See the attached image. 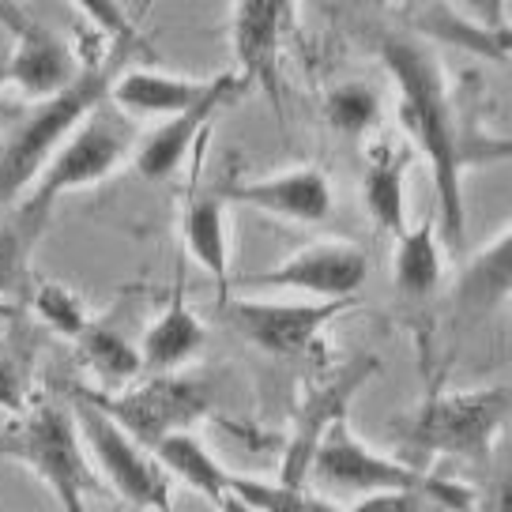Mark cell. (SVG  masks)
<instances>
[{
  "label": "cell",
  "mask_w": 512,
  "mask_h": 512,
  "mask_svg": "<svg viewBox=\"0 0 512 512\" xmlns=\"http://www.w3.org/2000/svg\"><path fill=\"white\" fill-rule=\"evenodd\" d=\"M27 407H31V392H27L23 369H19L12 358L0 354V411H8V415L19 418Z\"/></svg>",
  "instance_id": "28"
},
{
  "label": "cell",
  "mask_w": 512,
  "mask_h": 512,
  "mask_svg": "<svg viewBox=\"0 0 512 512\" xmlns=\"http://www.w3.org/2000/svg\"><path fill=\"white\" fill-rule=\"evenodd\" d=\"M8 83V57H0V87Z\"/></svg>",
  "instance_id": "31"
},
{
  "label": "cell",
  "mask_w": 512,
  "mask_h": 512,
  "mask_svg": "<svg viewBox=\"0 0 512 512\" xmlns=\"http://www.w3.org/2000/svg\"><path fill=\"white\" fill-rule=\"evenodd\" d=\"M151 456L159 460V467L166 475H177V479L185 482V486H192L200 497H208L215 509L230 497V475H234V471H226L192 433L166 437Z\"/></svg>",
  "instance_id": "19"
},
{
  "label": "cell",
  "mask_w": 512,
  "mask_h": 512,
  "mask_svg": "<svg viewBox=\"0 0 512 512\" xmlns=\"http://www.w3.org/2000/svg\"><path fill=\"white\" fill-rule=\"evenodd\" d=\"M369 275L366 253L351 241H317L302 253L287 256L272 272L249 275V287H290L313 294L320 302H354Z\"/></svg>",
  "instance_id": "12"
},
{
  "label": "cell",
  "mask_w": 512,
  "mask_h": 512,
  "mask_svg": "<svg viewBox=\"0 0 512 512\" xmlns=\"http://www.w3.org/2000/svg\"><path fill=\"white\" fill-rule=\"evenodd\" d=\"M422 497L415 494H369L347 512H422Z\"/></svg>",
  "instance_id": "29"
},
{
  "label": "cell",
  "mask_w": 512,
  "mask_h": 512,
  "mask_svg": "<svg viewBox=\"0 0 512 512\" xmlns=\"http://www.w3.org/2000/svg\"><path fill=\"white\" fill-rule=\"evenodd\" d=\"M230 328L272 358H298L320 336V328L351 302H253V298H226Z\"/></svg>",
  "instance_id": "10"
},
{
  "label": "cell",
  "mask_w": 512,
  "mask_h": 512,
  "mask_svg": "<svg viewBox=\"0 0 512 512\" xmlns=\"http://www.w3.org/2000/svg\"><path fill=\"white\" fill-rule=\"evenodd\" d=\"M512 283V234L501 230L479 256H471L464 279H460V298L479 309H494Z\"/></svg>",
  "instance_id": "23"
},
{
  "label": "cell",
  "mask_w": 512,
  "mask_h": 512,
  "mask_svg": "<svg viewBox=\"0 0 512 512\" xmlns=\"http://www.w3.org/2000/svg\"><path fill=\"white\" fill-rule=\"evenodd\" d=\"M324 121L339 136H362L377 121V91L366 83H339L324 98Z\"/></svg>",
  "instance_id": "25"
},
{
  "label": "cell",
  "mask_w": 512,
  "mask_h": 512,
  "mask_svg": "<svg viewBox=\"0 0 512 512\" xmlns=\"http://www.w3.org/2000/svg\"><path fill=\"white\" fill-rule=\"evenodd\" d=\"M181 234H185V249L189 256L215 275V283L230 287V241H226V200L219 189H189L185 200V215H181Z\"/></svg>",
  "instance_id": "17"
},
{
  "label": "cell",
  "mask_w": 512,
  "mask_h": 512,
  "mask_svg": "<svg viewBox=\"0 0 512 512\" xmlns=\"http://www.w3.org/2000/svg\"><path fill=\"white\" fill-rule=\"evenodd\" d=\"M219 196L226 204H249L294 223H324L332 211V185L320 170H283L272 177L226 181Z\"/></svg>",
  "instance_id": "15"
},
{
  "label": "cell",
  "mask_w": 512,
  "mask_h": 512,
  "mask_svg": "<svg viewBox=\"0 0 512 512\" xmlns=\"http://www.w3.org/2000/svg\"><path fill=\"white\" fill-rule=\"evenodd\" d=\"M211 80H189V76H166L151 68H128L110 87V98L121 113L132 117H177L208 95Z\"/></svg>",
  "instance_id": "16"
},
{
  "label": "cell",
  "mask_w": 512,
  "mask_h": 512,
  "mask_svg": "<svg viewBox=\"0 0 512 512\" xmlns=\"http://www.w3.org/2000/svg\"><path fill=\"white\" fill-rule=\"evenodd\" d=\"M0 456L31 467L46 482L49 494L57 497L61 512H87V490L95 486V479L68 400H34L8 430H0Z\"/></svg>",
  "instance_id": "4"
},
{
  "label": "cell",
  "mask_w": 512,
  "mask_h": 512,
  "mask_svg": "<svg viewBox=\"0 0 512 512\" xmlns=\"http://www.w3.org/2000/svg\"><path fill=\"white\" fill-rule=\"evenodd\" d=\"M392 279L403 298H430L441 283V241H437V223L422 219L411 230L396 238V260H392Z\"/></svg>",
  "instance_id": "20"
},
{
  "label": "cell",
  "mask_w": 512,
  "mask_h": 512,
  "mask_svg": "<svg viewBox=\"0 0 512 512\" xmlns=\"http://www.w3.org/2000/svg\"><path fill=\"white\" fill-rule=\"evenodd\" d=\"M309 479L328 494H415L422 501H437L448 512H471L475 494L452 479H441L426 467H411L403 460H388L358 437L347 422H336L324 433L313 452Z\"/></svg>",
  "instance_id": "3"
},
{
  "label": "cell",
  "mask_w": 512,
  "mask_h": 512,
  "mask_svg": "<svg viewBox=\"0 0 512 512\" xmlns=\"http://www.w3.org/2000/svg\"><path fill=\"white\" fill-rule=\"evenodd\" d=\"M38 238H31L12 219L0 226V298H27L31 294V253Z\"/></svg>",
  "instance_id": "27"
},
{
  "label": "cell",
  "mask_w": 512,
  "mask_h": 512,
  "mask_svg": "<svg viewBox=\"0 0 512 512\" xmlns=\"http://www.w3.org/2000/svg\"><path fill=\"white\" fill-rule=\"evenodd\" d=\"M377 369H381V362L373 354H358L351 366L328 373L320 384H309V392L302 396V403L294 407V418H290V441L287 456H283V475H279L283 486L305 490L309 464H313V452L324 441V433L336 422H343V411L351 407V400L366 388V381Z\"/></svg>",
  "instance_id": "9"
},
{
  "label": "cell",
  "mask_w": 512,
  "mask_h": 512,
  "mask_svg": "<svg viewBox=\"0 0 512 512\" xmlns=\"http://www.w3.org/2000/svg\"><path fill=\"white\" fill-rule=\"evenodd\" d=\"M241 91H245V80H241V76H230V72L211 76L208 95L200 98L196 106H189L185 113L166 117V121L147 136L144 144L136 147L132 162H136L140 177H147V181H166V177H174L177 170H181L185 155L196 151L200 140L208 136L211 117L223 110V106H230Z\"/></svg>",
  "instance_id": "13"
},
{
  "label": "cell",
  "mask_w": 512,
  "mask_h": 512,
  "mask_svg": "<svg viewBox=\"0 0 512 512\" xmlns=\"http://www.w3.org/2000/svg\"><path fill=\"white\" fill-rule=\"evenodd\" d=\"M68 392L95 403L102 415L113 418L147 452H155L174 433H189L215 407V388L208 377H185V373H155L128 392H98L87 384H72Z\"/></svg>",
  "instance_id": "7"
},
{
  "label": "cell",
  "mask_w": 512,
  "mask_h": 512,
  "mask_svg": "<svg viewBox=\"0 0 512 512\" xmlns=\"http://www.w3.org/2000/svg\"><path fill=\"white\" fill-rule=\"evenodd\" d=\"M27 302H31V309L46 320L53 332H61V336L72 339V343H76V339L83 336V328L95 320L64 283H38V287L27 294Z\"/></svg>",
  "instance_id": "26"
},
{
  "label": "cell",
  "mask_w": 512,
  "mask_h": 512,
  "mask_svg": "<svg viewBox=\"0 0 512 512\" xmlns=\"http://www.w3.org/2000/svg\"><path fill=\"white\" fill-rule=\"evenodd\" d=\"M512 411V388L505 381L471 388V392H437L411 418L396 422L407 448L426 456H456L482 464L505 430Z\"/></svg>",
  "instance_id": "6"
},
{
  "label": "cell",
  "mask_w": 512,
  "mask_h": 512,
  "mask_svg": "<svg viewBox=\"0 0 512 512\" xmlns=\"http://www.w3.org/2000/svg\"><path fill=\"white\" fill-rule=\"evenodd\" d=\"M471 512H509V475L505 471L490 479L486 494L475 497V509Z\"/></svg>",
  "instance_id": "30"
},
{
  "label": "cell",
  "mask_w": 512,
  "mask_h": 512,
  "mask_svg": "<svg viewBox=\"0 0 512 512\" xmlns=\"http://www.w3.org/2000/svg\"><path fill=\"white\" fill-rule=\"evenodd\" d=\"M132 151V128L121 113L106 110V102L98 106L87 121H83L61 147L57 155L46 162V170L38 174V181L31 185V196L19 204L16 223L31 234L42 238L53 215V204L61 200L64 192L87 189L98 185L102 177H110Z\"/></svg>",
  "instance_id": "5"
},
{
  "label": "cell",
  "mask_w": 512,
  "mask_h": 512,
  "mask_svg": "<svg viewBox=\"0 0 512 512\" xmlns=\"http://www.w3.org/2000/svg\"><path fill=\"white\" fill-rule=\"evenodd\" d=\"M136 57H151L144 38L140 42H106L102 38V53L83 61L80 80L61 95L46 98L42 106H34L19 121L8 144L0 147V208L12 204L23 189H31L38 174L46 170V162L57 155V147L110 98V87L121 72H128V64Z\"/></svg>",
  "instance_id": "2"
},
{
  "label": "cell",
  "mask_w": 512,
  "mask_h": 512,
  "mask_svg": "<svg viewBox=\"0 0 512 512\" xmlns=\"http://www.w3.org/2000/svg\"><path fill=\"white\" fill-rule=\"evenodd\" d=\"M0 23L12 31L16 49L8 57V83H16L27 98H53L80 80L83 64L72 46L31 19L16 4H0Z\"/></svg>",
  "instance_id": "11"
},
{
  "label": "cell",
  "mask_w": 512,
  "mask_h": 512,
  "mask_svg": "<svg viewBox=\"0 0 512 512\" xmlns=\"http://www.w3.org/2000/svg\"><path fill=\"white\" fill-rule=\"evenodd\" d=\"M403 181H407V155L377 151L362 177V196L373 215V223L384 226L392 238L407 230V200H403Z\"/></svg>",
  "instance_id": "21"
},
{
  "label": "cell",
  "mask_w": 512,
  "mask_h": 512,
  "mask_svg": "<svg viewBox=\"0 0 512 512\" xmlns=\"http://www.w3.org/2000/svg\"><path fill=\"white\" fill-rule=\"evenodd\" d=\"M422 31L460 49H475L494 61L509 57V27L505 23H467L464 16H452V8H433V19L422 23Z\"/></svg>",
  "instance_id": "24"
},
{
  "label": "cell",
  "mask_w": 512,
  "mask_h": 512,
  "mask_svg": "<svg viewBox=\"0 0 512 512\" xmlns=\"http://www.w3.org/2000/svg\"><path fill=\"white\" fill-rule=\"evenodd\" d=\"M76 351H80L83 366L91 369L95 377H102L106 384H128L140 377V351L128 347V339L121 332H113L110 324H98L91 320L83 328V336L76 339Z\"/></svg>",
  "instance_id": "22"
},
{
  "label": "cell",
  "mask_w": 512,
  "mask_h": 512,
  "mask_svg": "<svg viewBox=\"0 0 512 512\" xmlns=\"http://www.w3.org/2000/svg\"><path fill=\"white\" fill-rule=\"evenodd\" d=\"M381 61L400 91V125L415 140L422 159L433 170L437 208H441V241L448 253L464 249V144L452 121V102L445 91L441 64L430 49L407 34L377 38Z\"/></svg>",
  "instance_id": "1"
},
{
  "label": "cell",
  "mask_w": 512,
  "mask_h": 512,
  "mask_svg": "<svg viewBox=\"0 0 512 512\" xmlns=\"http://www.w3.org/2000/svg\"><path fill=\"white\" fill-rule=\"evenodd\" d=\"M287 16H294V4L287 0H241L234 4L230 38L241 64L245 87L253 83L283 117V95H279V38L287 27Z\"/></svg>",
  "instance_id": "14"
},
{
  "label": "cell",
  "mask_w": 512,
  "mask_h": 512,
  "mask_svg": "<svg viewBox=\"0 0 512 512\" xmlns=\"http://www.w3.org/2000/svg\"><path fill=\"white\" fill-rule=\"evenodd\" d=\"M204 339H208L204 324H200L196 313L185 305V294L177 287L170 305L162 309L159 320L144 332L140 362H144L147 373H177L192 354L204 347Z\"/></svg>",
  "instance_id": "18"
},
{
  "label": "cell",
  "mask_w": 512,
  "mask_h": 512,
  "mask_svg": "<svg viewBox=\"0 0 512 512\" xmlns=\"http://www.w3.org/2000/svg\"><path fill=\"white\" fill-rule=\"evenodd\" d=\"M68 403H72L80 441L91 445L95 464L102 467V475L110 479L113 490L136 509L170 512V475L159 467V460L147 448L136 445L113 418L102 415L95 403H87L76 392H68Z\"/></svg>",
  "instance_id": "8"
}]
</instances>
